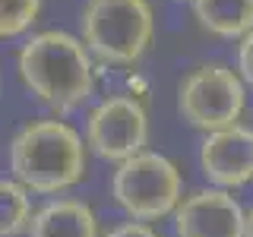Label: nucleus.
Wrapping results in <instances>:
<instances>
[{
  "mask_svg": "<svg viewBox=\"0 0 253 237\" xmlns=\"http://www.w3.org/2000/svg\"><path fill=\"white\" fill-rule=\"evenodd\" d=\"M200 171L218 190L253 184V126L237 123L206 133L200 142Z\"/></svg>",
  "mask_w": 253,
  "mask_h": 237,
  "instance_id": "8",
  "label": "nucleus"
},
{
  "mask_svg": "<svg viewBox=\"0 0 253 237\" xmlns=\"http://www.w3.org/2000/svg\"><path fill=\"white\" fill-rule=\"evenodd\" d=\"M111 196L130 221H162L177 212L184 199L180 168L162 152H146L126 158L111 174Z\"/></svg>",
  "mask_w": 253,
  "mask_h": 237,
  "instance_id": "4",
  "label": "nucleus"
},
{
  "mask_svg": "<svg viewBox=\"0 0 253 237\" xmlns=\"http://www.w3.org/2000/svg\"><path fill=\"white\" fill-rule=\"evenodd\" d=\"M16 73L42 105L73 111L92 98L95 67L83 38L63 29H44L29 35L16 51Z\"/></svg>",
  "mask_w": 253,
  "mask_h": 237,
  "instance_id": "2",
  "label": "nucleus"
},
{
  "mask_svg": "<svg viewBox=\"0 0 253 237\" xmlns=\"http://www.w3.org/2000/svg\"><path fill=\"white\" fill-rule=\"evenodd\" d=\"M101 237H162L149 221H121V225L108 228Z\"/></svg>",
  "mask_w": 253,
  "mask_h": 237,
  "instance_id": "14",
  "label": "nucleus"
},
{
  "mask_svg": "<svg viewBox=\"0 0 253 237\" xmlns=\"http://www.w3.org/2000/svg\"><path fill=\"white\" fill-rule=\"evenodd\" d=\"M193 19L215 38H237L253 32V0H190Z\"/></svg>",
  "mask_w": 253,
  "mask_h": 237,
  "instance_id": "10",
  "label": "nucleus"
},
{
  "mask_svg": "<svg viewBox=\"0 0 253 237\" xmlns=\"http://www.w3.org/2000/svg\"><path fill=\"white\" fill-rule=\"evenodd\" d=\"M98 215L85 199L76 196H54L35 209L26 237H101Z\"/></svg>",
  "mask_w": 253,
  "mask_h": 237,
  "instance_id": "9",
  "label": "nucleus"
},
{
  "mask_svg": "<svg viewBox=\"0 0 253 237\" xmlns=\"http://www.w3.org/2000/svg\"><path fill=\"white\" fill-rule=\"evenodd\" d=\"M237 73H241V79L253 89V32H247V35L237 41Z\"/></svg>",
  "mask_w": 253,
  "mask_h": 237,
  "instance_id": "13",
  "label": "nucleus"
},
{
  "mask_svg": "<svg viewBox=\"0 0 253 237\" xmlns=\"http://www.w3.org/2000/svg\"><path fill=\"white\" fill-rule=\"evenodd\" d=\"M171 225L174 237H247V209L231 190L203 187L180 199Z\"/></svg>",
  "mask_w": 253,
  "mask_h": 237,
  "instance_id": "7",
  "label": "nucleus"
},
{
  "mask_svg": "<svg viewBox=\"0 0 253 237\" xmlns=\"http://www.w3.org/2000/svg\"><path fill=\"white\" fill-rule=\"evenodd\" d=\"M42 13V0H0V35L19 38L38 22Z\"/></svg>",
  "mask_w": 253,
  "mask_h": 237,
  "instance_id": "12",
  "label": "nucleus"
},
{
  "mask_svg": "<svg viewBox=\"0 0 253 237\" xmlns=\"http://www.w3.org/2000/svg\"><path fill=\"white\" fill-rule=\"evenodd\" d=\"M149 114L136 95H108L85 114V146L101 161L121 164L146 152Z\"/></svg>",
  "mask_w": 253,
  "mask_h": 237,
  "instance_id": "6",
  "label": "nucleus"
},
{
  "mask_svg": "<svg viewBox=\"0 0 253 237\" xmlns=\"http://www.w3.org/2000/svg\"><path fill=\"white\" fill-rule=\"evenodd\" d=\"M155 35L149 0H85L79 10V38L92 57L111 67L136 63Z\"/></svg>",
  "mask_w": 253,
  "mask_h": 237,
  "instance_id": "3",
  "label": "nucleus"
},
{
  "mask_svg": "<svg viewBox=\"0 0 253 237\" xmlns=\"http://www.w3.org/2000/svg\"><path fill=\"white\" fill-rule=\"evenodd\" d=\"M89 146L76 126L57 117H35L10 139V177L42 196H60L85 180Z\"/></svg>",
  "mask_w": 253,
  "mask_h": 237,
  "instance_id": "1",
  "label": "nucleus"
},
{
  "mask_svg": "<svg viewBox=\"0 0 253 237\" xmlns=\"http://www.w3.org/2000/svg\"><path fill=\"white\" fill-rule=\"evenodd\" d=\"M32 218H35L32 190H26L16 177H3L0 180V234L3 237L29 234Z\"/></svg>",
  "mask_w": 253,
  "mask_h": 237,
  "instance_id": "11",
  "label": "nucleus"
},
{
  "mask_svg": "<svg viewBox=\"0 0 253 237\" xmlns=\"http://www.w3.org/2000/svg\"><path fill=\"white\" fill-rule=\"evenodd\" d=\"M247 237H253V205L247 209Z\"/></svg>",
  "mask_w": 253,
  "mask_h": 237,
  "instance_id": "15",
  "label": "nucleus"
},
{
  "mask_svg": "<svg viewBox=\"0 0 253 237\" xmlns=\"http://www.w3.org/2000/svg\"><path fill=\"white\" fill-rule=\"evenodd\" d=\"M247 108V82L234 67L206 60L190 67L177 82V114L203 133L228 130L241 123Z\"/></svg>",
  "mask_w": 253,
  "mask_h": 237,
  "instance_id": "5",
  "label": "nucleus"
}]
</instances>
